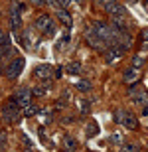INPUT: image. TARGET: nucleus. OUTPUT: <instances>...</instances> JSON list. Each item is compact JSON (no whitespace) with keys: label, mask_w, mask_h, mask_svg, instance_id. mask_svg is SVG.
<instances>
[{"label":"nucleus","mask_w":148,"mask_h":152,"mask_svg":"<svg viewBox=\"0 0 148 152\" xmlns=\"http://www.w3.org/2000/svg\"><path fill=\"white\" fill-rule=\"evenodd\" d=\"M20 105L16 103V97L12 95L10 97V101H8V105H4V109H2V121H4L6 124H14L18 123V118H20Z\"/></svg>","instance_id":"obj_1"},{"label":"nucleus","mask_w":148,"mask_h":152,"mask_svg":"<svg viewBox=\"0 0 148 152\" xmlns=\"http://www.w3.org/2000/svg\"><path fill=\"white\" fill-rule=\"evenodd\" d=\"M114 123L122 124V129H128V130L138 129V121L134 117V113H131V111H117L114 113Z\"/></svg>","instance_id":"obj_2"},{"label":"nucleus","mask_w":148,"mask_h":152,"mask_svg":"<svg viewBox=\"0 0 148 152\" xmlns=\"http://www.w3.org/2000/svg\"><path fill=\"white\" fill-rule=\"evenodd\" d=\"M24 57H14V59H10V61L6 63V65H2V69H4V77L6 79H16L18 75L24 71Z\"/></svg>","instance_id":"obj_3"},{"label":"nucleus","mask_w":148,"mask_h":152,"mask_svg":"<svg viewBox=\"0 0 148 152\" xmlns=\"http://www.w3.org/2000/svg\"><path fill=\"white\" fill-rule=\"evenodd\" d=\"M36 28L40 30L42 34H47V36L55 34V24H53V18L50 14H40L36 18Z\"/></svg>","instance_id":"obj_4"},{"label":"nucleus","mask_w":148,"mask_h":152,"mask_svg":"<svg viewBox=\"0 0 148 152\" xmlns=\"http://www.w3.org/2000/svg\"><path fill=\"white\" fill-rule=\"evenodd\" d=\"M85 42H87L89 45H91V48H95L97 51H105V50H109V44L105 42V39L99 38V36L95 34V32H93L91 28H89V30L85 32Z\"/></svg>","instance_id":"obj_5"},{"label":"nucleus","mask_w":148,"mask_h":152,"mask_svg":"<svg viewBox=\"0 0 148 152\" xmlns=\"http://www.w3.org/2000/svg\"><path fill=\"white\" fill-rule=\"evenodd\" d=\"M32 95H34V91L30 89V87H20V89L14 91V97H16V103L20 107H28L30 103H32Z\"/></svg>","instance_id":"obj_6"},{"label":"nucleus","mask_w":148,"mask_h":152,"mask_svg":"<svg viewBox=\"0 0 148 152\" xmlns=\"http://www.w3.org/2000/svg\"><path fill=\"white\" fill-rule=\"evenodd\" d=\"M138 77H140V69L134 67V65H131V67H126L125 71H122V81L128 83V85L138 83Z\"/></svg>","instance_id":"obj_7"},{"label":"nucleus","mask_w":148,"mask_h":152,"mask_svg":"<svg viewBox=\"0 0 148 152\" xmlns=\"http://www.w3.org/2000/svg\"><path fill=\"white\" fill-rule=\"evenodd\" d=\"M103 8H105V12H107L109 16H125L126 14V8L120 4L119 0H117V2H109V4H105Z\"/></svg>","instance_id":"obj_8"},{"label":"nucleus","mask_w":148,"mask_h":152,"mask_svg":"<svg viewBox=\"0 0 148 152\" xmlns=\"http://www.w3.org/2000/svg\"><path fill=\"white\" fill-rule=\"evenodd\" d=\"M34 75H36V77H40L42 81H44V79H46V81H50V79H51V65H47V63L38 65V67L34 69Z\"/></svg>","instance_id":"obj_9"},{"label":"nucleus","mask_w":148,"mask_h":152,"mask_svg":"<svg viewBox=\"0 0 148 152\" xmlns=\"http://www.w3.org/2000/svg\"><path fill=\"white\" fill-rule=\"evenodd\" d=\"M0 53H2V59L4 61H10V59L18 57V50L12 44L10 45H0Z\"/></svg>","instance_id":"obj_10"},{"label":"nucleus","mask_w":148,"mask_h":152,"mask_svg":"<svg viewBox=\"0 0 148 152\" xmlns=\"http://www.w3.org/2000/svg\"><path fill=\"white\" fill-rule=\"evenodd\" d=\"M57 18H59V22L61 24H65L67 28H71V24H73V20H71V14H69L65 8H57Z\"/></svg>","instance_id":"obj_11"},{"label":"nucleus","mask_w":148,"mask_h":152,"mask_svg":"<svg viewBox=\"0 0 148 152\" xmlns=\"http://www.w3.org/2000/svg\"><path fill=\"white\" fill-rule=\"evenodd\" d=\"M8 24L10 28L16 32V30L22 28V14H16V12H10V18H8Z\"/></svg>","instance_id":"obj_12"},{"label":"nucleus","mask_w":148,"mask_h":152,"mask_svg":"<svg viewBox=\"0 0 148 152\" xmlns=\"http://www.w3.org/2000/svg\"><path fill=\"white\" fill-rule=\"evenodd\" d=\"M111 26L117 30H122V32L128 28V24H126V20L122 16H111Z\"/></svg>","instance_id":"obj_13"},{"label":"nucleus","mask_w":148,"mask_h":152,"mask_svg":"<svg viewBox=\"0 0 148 152\" xmlns=\"http://www.w3.org/2000/svg\"><path fill=\"white\" fill-rule=\"evenodd\" d=\"M75 89L81 91V93H89L93 89V83L89 79H79V81H75Z\"/></svg>","instance_id":"obj_14"},{"label":"nucleus","mask_w":148,"mask_h":152,"mask_svg":"<svg viewBox=\"0 0 148 152\" xmlns=\"http://www.w3.org/2000/svg\"><path fill=\"white\" fill-rule=\"evenodd\" d=\"M38 113H40V107H38V105H34V103H30L28 107L22 109V115H24L26 118H28V117H36Z\"/></svg>","instance_id":"obj_15"},{"label":"nucleus","mask_w":148,"mask_h":152,"mask_svg":"<svg viewBox=\"0 0 148 152\" xmlns=\"http://www.w3.org/2000/svg\"><path fill=\"white\" fill-rule=\"evenodd\" d=\"M26 10V4L22 0H10V12H16V14H22Z\"/></svg>","instance_id":"obj_16"},{"label":"nucleus","mask_w":148,"mask_h":152,"mask_svg":"<svg viewBox=\"0 0 148 152\" xmlns=\"http://www.w3.org/2000/svg\"><path fill=\"white\" fill-rule=\"evenodd\" d=\"M132 101L136 103L138 107H146V105H148V93H146V91H142V93H140V95H136Z\"/></svg>","instance_id":"obj_17"},{"label":"nucleus","mask_w":148,"mask_h":152,"mask_svg":"<svg viewBox=\"0 0 148 152\" xmlns=\"http://www.w3.org/2000/svg\"><path fill=\"white\" fill-rule=\"evenodd\" d=\"M65 71H67V73H71V75L79 73V71H81V63H77V61H71V63H67V67H65Z\"/></svg>","instance_id":"obj_18"},{"label":"nucleus","mask_w":148,"mask_h":152,"mask_svg":"<svg viewBox=\"0 0 148 152\" xmlns=\"http://www.w3.org/2000/svg\"><path fill=\"white\" fill-rule=\"evenodd\" d=\"M63 148L65 150H77V140H73V138H65V142H63Z\"/></svg>","instance_id":"obj_19"},{"label":"nucleus","mask_w":148,"mask_h":152,"mask_svg":"<svg viewBox=\"0 0 148 152\" xmlns=\"http://www.w3.org/2000/svg\"><path fill=\"white\" fill-rule=\"evenodd\" d=\"M122 150H126V152H138V150H142V148H140V144H136V142H128V144H122Z\"/></svg>","instance_id":"obj_20"},{"label":"nucleus","mask_w":148,"mask_h":152,"mask_svg":"<svg viewBox=\"0 0 148 152\" xmlns=\"http://www.w3.org/2000/svg\"><path fill=\"white\" fill-rule=\"evenodd\" d=\"M140 48L148 51V30H144L142 34H140Z\"/></svg>","instance_id":"obj_21"},{"label":"nucleus","mask_w":148,"mask_h":152,"mask_svg":"<svg viewBox=\"0 0 148 152\" xmlns=\"http://www.w3.org/2000/svg\"><path fill=\"white\" fill-rule=\"evenodd\" d=\"M97 132H99L97 123H89V124H87V134H89V136H95Z\"/></svg>","instance_id":"obj_22"},{"label":"nucleus","mask_w":148,"mask_h":152,"mask_svg":"<svg viewBox=\"0 0 148 152\" xmlns=\"http://www.w3.org/2000/svg\"><path fill=\"white\" fill-rule=\"evenodd\" d=\"M142 63H144V57H138V56H134L132 57V65H134V67H142Z\"/></svg>","instance_id":"obj_23"},{"label":"nucleus","mask_w":148,"mask_h":152,"mask_svg":"<svg viewBox=\"0 0 148 152\" xmlns=\"http://www.w3.org/2000/svg\"><path fill=\"white\" fill-rule=\"evenodd\" d=\"M12 44V38L8 32H2V45H10Z\"/></svg>","instance_id":"obj_24"},{"label":"nucleus","mask_w":148,"mask_h":152,"mask_svg":"<svg viewBox=\"0 0 148 152\" xmlns=\"http://www.w3.org/2000/svg\"><path fill=\"white\" fill-rule=\"evenodd\" d=\"M32 91H34V95H36V97H44V95L47 93V89H44V87H34Z\"/></svg>","instance_id":"obj_25"},{"label":"nucleus","mask_w":148,"mask_h":152,"mask_svg":"<svg viewBox=\"0 0 148 152\" xmlns=\"http://www.w3.org/2000/svg\"><path fill=\"white\" fill-rule=\"evenodd\" d=\"M6 140H8L6 138V130H2L0 132V144H2V148H6Z\"/></svg>","instance_id":"obj_26"},{"label":"nucleus","mask_w":148,"mask_h":152,"mask_svg":"<svg viewBox=\"0 0 148 152\" xmlns=\"http://www.w3.org/2000/svg\"><path fill=\"white\" fill-rule=\"evenodd\" d=\"M73 0H57V4H59V8H67L69 4H71Z\"/></svg>","instance_id":"obj_27"},{"label":"nucleus","mask_w":148,"mask_h":152,"mask_svg":"<svg viewBox=\"0 0 148 152\" xmlns=\"http://www.w3.org/2000/svg\"><path fill=\"white\" fill-rule=\"evenodd\" d=\"M28 2H32L34 6H42V4H46V0H28Z\"/></svg>","instance_id":"obj_28"},{"label":"nucleus","mask_w":148,"mask_h":152,"mask_svg":"<svg viewBox=\"0 0 148 152\" xmlns=\"http://www.w3.org/2000/svg\"><path fill=\"white\" fill-rule=\"evenodd\" d=\"M97 2H99V4H103V6H105V4H109V2H117V0H97Z\"/></svg>","instance_id":"obj_29"},{"label":"nucleus","mask_w":148,"mask_h":152,"mask_svg":"<svg viewBox=\"0 0 148 152\" xmlns=\"http://www.w3.org/2000/svg\"><path fill=\"white\" fill-rule=\"evenodd\" d=\"M140 115H142V117H148V105H146V107H142V113H140Z\"/></svg>","instance_id":"obj_30"},{"label":"nucleus","mask_w":148,"mask_h":152,"mask_svg":"<svg viewBox=\"0 0 148 152\" xmlns=\"http://www.w3.org/2000/svg\"><path fill=\"white\" fill-rule=\"evenodd\" d=\"M61 73H63V69L57 67V69H55V77H61Z\"/></svg>","instance_id":"obj_31"},{"label":"nucleus","mask_w":148,"mask_h":152,"mask_svg":"<svg viewBox=\"0 0 148 152\" xmlns=\"http://www.w3.org/2000/svg\"><path fill=\"white\" fill-rule=\"evenodd\" d=\"M142 6H144V10L148 12V0H142Z\"/></svg>","instance_id":"obj_32"}]
</instances>
